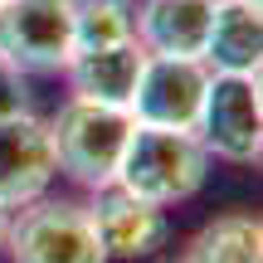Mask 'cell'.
Masks as SVG:
<instances>
[{
  "mask_svg": "<svg viewBox=\"0 0 263 263\" xmlns=\"http://www.w3.org/2000/svg\"><path fill=\"white\" fill-rule=\"evenodd\" d=\"M0 254H10V263H107L93 224H88V210L78 200L54 195L10 215V234Z\"/></svg>",
  "mask_w": 263,
  "mask_h": 263,
  "instance_id": "cell-3",
  "label": "cell"
},
{
  "mask_svg": "<svg viewBox=\"0 0 263 263\" xmlns=\"http://www.w3.org/2000/svg\"><path fill=\"white\" fill-rule=\"evenodd\" d=\"M176 263H180V258H176Z\"/></svg>",
  "mask_w": 263,
  "mask_h": 263,
  "instance_id": "cell-16",
  "label": "cell"
},
{
  "mask_svg": "<svg viewBox=\"0 0 263 263\" xmlns=\"http://www.w3.org/2000/svg\"><path fill=\"white\" fill-rule=\"evenodd\" d=\"M132 25H137V0H73V54L127 44Z\"/></svg>",
  "mask_w": 263,
  "mask_h": 263,
  "instance_id": "cell-13",
  "label": "cell"
},
{
  "mask_svg": "<svg viewBox=\"0 0 263 263\" xmlns=\"http://www.w3.org/2000/svg\"><path fill=\"white\" fill-rule=\"evenodd\" d=\"M200 146L210 161H229V166H258L263 156V107H258V78L244 73H210L205 107L195 122Z\"/></svg>",
  "mask_w": 263,
  "mask_h": 263,
  "instance_id": "cell-4",
  "label": "cell"
},
{
  "mask_svg": "<svg viewBox=\"0 0 263 263\" xmlns=\"http://www.w3.org/2000/svg\"><path fill=\"white\" fill-rule=\"evenodd\" d=\"M210 68L200 59H156L146 54L132 88V122L137 127H171V132H195L200 107H205Z\"/></svg>",
  "mask_w": 263,
  "mask_h": 263,
  "instance_id": "cell-6",
  "label": "cell"
},
{
  "mask_svg": "<svg viewBox=\"0 0 263 263\" xmlns=\"http://www.w3.org/2000/svg\"><path fill=\"white\" fill-rule=\"evenodd\" d=\"M0 59L20 73H64L73 59V0H0Z\"/></svg>",
  "mask_w": 263,
  "mask_h": 263,
  "instance_id": "cell-5",
  "label": "cell"
},
{
  "mask_svg": "<svg viewBox=\"0 0 263 263\" xmlns=\"http://www.w3.org/2000/svg\"><path fill=\"white\" fill-rule=\"evenodd\" d=\"M83 210H88V224H93V234H98V244H103L107 263H112V258H127V263L151 258V254H161L166 239H171L166 210L127 195L122 185L93 190Z\"/></svg>",
  "mask_w": 263,
  "mask_h": 263,
  "instance_id": "cell-8",
  "label": "cell"
},
{
  "mask_svg": "<svg viewBox=\"0 0 263 263\" xmlns=\"http://www.w3.org/2000/svg\"><path fill=\"white\" fill-rule=\"evenodd\" d=\"M10 215H15V210L0 205V249H5V234H10Z\"/></svg>",
  "mask_w": 263,
  "mask_h": 263,
  "instance_id": "cell-15",
  "label": "cell"
},
{
  "mask_svg": "<svg viewBox=\"0 0 263 263\" xmlns=\"http://www.w3.org/2000/svg\"><path fill=\"white\" fill-rule=\"evenodd\" d=\"M59 166H54V141H49V122L25 112L0 117V205L25 210L49 195Z\"/></svg>",
  "mask_w": 263,
  "mask_h": 263,
  "instance_id": "cell-7",
  "label": "cell"
},
{
  "mask_svg": "<svg viewBox=\"0 0 263 263\" xmlns=\"http://www.w3.org/2000/svg\"><path fill=\"white\" fill-rule=\"evenodd\" d=\"M215 0H137L132 39L156 59H205Z\"/></svg>",
  "mask_w": 263,
  "mask_h": 263,
  "instance_id": "cell-9",
  "label": "cell"
},
{
  "mask_svg": "<svg viewBox=\"0 0 263 263\" xmlns=\"http://www.w3.org/2000/svg\"><path fill=\"white\" fill-rule=\"evenodd\" d=\"M44 122H49V141H54L59 176L83 185L88 195L117 180L127 137L137 127L127 107H103V103H88V98H68Z\"/></svg>",
  "mask_w": 263,
  "mask_h": 263,
  "instance_id": "cell-2",
  "label": "cell"
},
{
  "mask_svg": "<svg viewBox=\"0 0 263 263\" xmlns=\"http://www.w3.org/2000/svg\"><path fill=\"white\" fill-rule=\"evenodd\" d=\"M258 59H263V15H258V0H215L210 34H205V59H200V64H205L210 73L258 78Z\"/></svg>",
  "mask_w": 263,
  "mask_h": 263,
  "instance_id": "cell-10",
  "label": "cell"
},
{
  "mask_svg": "<svg viewBox=\"0 0 263 263\" xmlns=\"http://www.w3.org/2000/svg\"><path fill=\"white\" fill-rule=\"evenodd\" d=\"M25 107H29L25 103V73L0 59V117H15V112H25Z\"/></svg>",
  "mask_w": 263,
  "mask_h": 263,
  "instance_id": "cell-14",
  "label": "cell"
},
{
  "mask_svg": "<svg viewBox=\"0 0 263 263\" xmlns=\"http://www.w3.org/2000/svg\"><path fill=\"white\" fill-rule=\"evenodd\" d=\"M180 263H263V219L254 210L215 215L185 239Z\"/></svg>",
  "mask_w": 263,
  "mask_h": 263,
  "instance_id": "cell-12",
  "label": "cell"
},
{
  "mask_svg": "<svg viewBox=\"0 0 263 263\" xmlns=\"http://www.w3.org/2000/svg\"><path fill=\"white\" fill-rule=\"evenodd\" d=\"M210 180V151L200 146L195 132H171V127H132L117 180L127 195L146 205H185L205 190Z\"/></svg>",
  "mask_w": 263,
  "mask_h": 263,
  "instance_id": "cell-1",
  "label": "cell"
},
{
  "mask_svg": "<svg viewBox=\"0 0 263 263\" xmlns=\"http://www.w3.org/2000/svg\"><path fill=\"white\" fill-rule=\"evenodd\" d=\"M141 64H146V54H141L137 39L112 44V49H88V54H73V59H68V68H64L68 98H88V103H103V107H127Z\"/></svg>",
  "mask_w": 263,
  "mask_h": 263,
  "instance_id": "cell-11",
  "label": "cell"
}]
</instances>
